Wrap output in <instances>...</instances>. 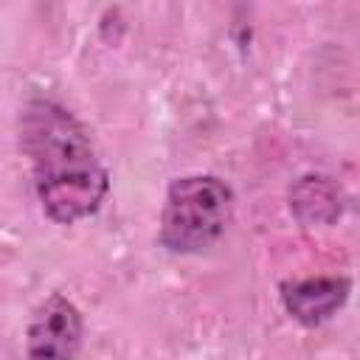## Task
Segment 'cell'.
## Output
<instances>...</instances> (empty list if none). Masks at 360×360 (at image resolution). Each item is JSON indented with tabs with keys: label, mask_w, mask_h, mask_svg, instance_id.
<instances>
[{
	"label": "cell",
	"mask_w": 360,
	"mask_h": 360,
	"mask_svg": "<svg viewBox=\"0 0 360 360\" xmlns=\"http://www.w3.org/2000/svg\"><path fill=\"white\" fill-rule=\"evenodd\" d=\"M352 281L343 276H318L301 281L281 284V304L284 309L304 326H318L329 321L349 298Z\"/></svg>",
	"instance_id": "4"
},
{
	"label": "cell",
	"mask_w": 360,
	"mask_h": 360,
	"mask_svg": "<svg viewBox=\"0 0 360 360\" xmlns=\"http://www.w3.org/2000/svg\"><path fill=\"white\" fill-rule=\"evenodd\" d=\"M84 321L79 307L62 295H48L28 323V360H76Z\"/></svg>",
	"instance_id": "3"
},
{
	"label": "cell",
	"mask_w": 360,
	"mask_h": 360,
	"mask_svg": "<svg viewBox=\"0 0 360 360\" xmlns=\"http://www.w3.org/2000/svg\"><path fill=\"white\" fill-rule=\"evenodd\" d=\"M290 205L301 222H332L340 217V188L321 174L301 177L290 191Z\"/></svg>",
	"instance_id": "5"
},
{
	"label": "cell",
	"mask_w": 360,
	"mask_h": 360,
	"mask_svg": "<svg viewBox=\"0 0 360 360\" xmlns=\"http://www.w3.org/2000/svg\"><path fill=\"white\" fill-rule=\"evenodd\" d=\"M20 146L31 160L37 200L53 222L73 225L101 208L110 174L84 127L62 104L31 98L20 112Z\"/></svg>",
	"instance_id": "1"
},
{
	"label": "cell",
	"mask_w": 360,
	"mask_h": 360,
	"mask_svg": "<svg viewBox=\"0 0 360 360\" xmlns=\"http://www.w3.org/2000/svg\"><path fill=\"white\" fill-rule=\"evenodd\" d=\"M233 217V191L214 174L180 177L169 186L160 214V245L172 253H197L214 245Z\"/></svg>",
	"instance_id": "2"
}]
</instances>
